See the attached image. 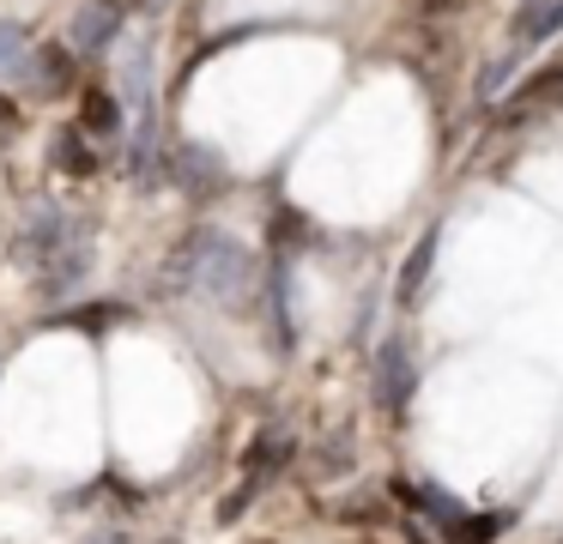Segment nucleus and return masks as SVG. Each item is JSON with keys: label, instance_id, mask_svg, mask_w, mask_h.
<instances>
[{"label": "nucleus", "instance_id": "39448f33", "mask_svg": "<svg viewBox=\"0 0 563 544\" xmlns=\"http://www.w3.org/2000/svg\"><path fill=\"white\" fill-rule=\"evenodd\" d=\"M55 164H62V169H74V176H91L86 140H79V133H55Z\"/></svg>", "mask_w": 563, "mask_h": 544}, {"label": "nucleus", "instance_id": "423d86ee", "mask_svg": "<svg viewBox=\"0 0 563 544\" xmlns=\"http://www.w3.org/2000/svg\"><path fill=\"white\" fill-rule=\"evenodd\" d=\"M86 127H98V133H110V127H115V109H110V97H98V91L86 97Z\"/></svg>", "mask_w": 563, "mask_h": 544}, {"label": "nucleus", "instance_id": "0eeeda50", "mask_svg": "<svg viewBox=\"0 0 563 544\" xmlns=\"http://www.w3.org/2000/svg\"><path fill=\"white\" fill-rule=\"evenodd\" d=\"M418 12H430V19H442V12H461V7H473V0H412Z\"/></svg>", "mask_w": 563, "mask_h": 544}, {"label": "nucleus", "instance_id": "20e7f679", "mask_svg": "<svg viewBox=\"0 0 563 544\" xmlns=\"http://www.w3.org/2000/svg\"><path fill=\"white\" fill-rule=\"evenodd\" d=\"M400 381L412 387V369H406L400 345H388V357H382V393H388V411H400Z\"/></svg>", "mask_w": 563, "mask_h": 544}, {"label": "nucleus", "instance_id": "7ed1b4c3", "mask_svg": "<svg viewBox=\"0 0 563 544\" xmlns=\"http://www.w3.org/2000/svg\"><path fill=\"white\" fill-rule=\"evenodd\" d=\"M0 79H31V48L19 24H0Z\"/></svg>", "mask_w": 563, "mask_h": 544}, {"label": "nucleus", "instance_id": "f03ea898", "mask_svg": "<svg viewBox=\"0 0 563 544\" xmlns=\"http://www.w3.org/2000/svg\"><path fill=\"white\" fill-rule=\"evenodd\" d=\"M67 230H74V218H67V212H55V206H31V218L19 224V236H13L19 260H25L31 273H43V266H49V254L67 242Z\"/></svg>", "mask_w": 563, "mask_h": 544}, {"label": "nucleus", "instance_id": "f257e3e1", "mask_svg": "<svg viewBox=\"0 0 563 544\" xmlns=\"http://www.w3.org/2000/svg\"><path fill=\"white\" fill-rule=\"evenodd\" d=\"M176 278L195 290H207V297H224L236 302L249 285V254L236 248L231 236H219V230H200V236L183 242V254H176Z\"/></svg>", "mask_w": 563, "mask_h": 544}]
</instances>
